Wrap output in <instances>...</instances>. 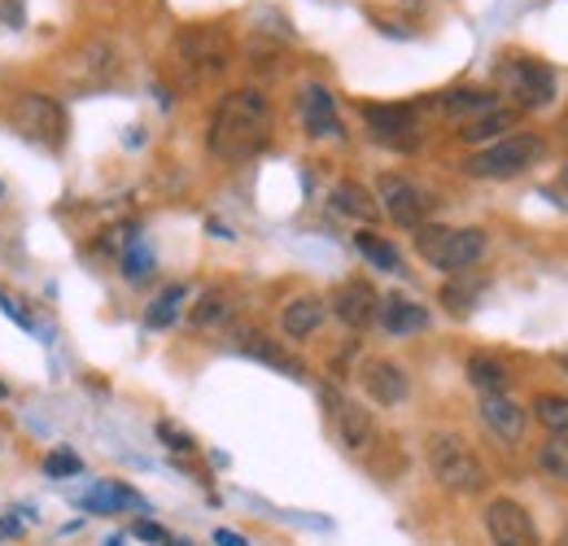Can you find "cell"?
<instances>
[{"mask_svg": "<svg viewBox=\"0 0 568 546\" xmlns=\"http://www.w3.org/2000/svg\"><path fill=\"white\" fill-rule=\"evenodd\" d=\"M272 140V101L258 88H236L211 119V153L219 162H250Z\"/></svg>", "mask_w": 568, "mask_h": 546, "instance_id": "6da1fadb", "label": "cell"}, {"mask_svg": "<svg viewBox=\"0 0 568 546\" xmlns=\"http://www.w3.org/2000/svg\"><path fill=\"white\" fill-rule=\"evenodd\" d=\"M486 245H490V236L481 228H442V223L416 228V250H420V259H425L428 267H437V272L459 275L468 272V267H477Z\"/></svg>", "mask_w": 568, "mask_h": 546, "instance_id": "7a4b0ae2", "label": "cell"}, {"mask_svg": "<svg viewBox=\"0 0 568 546\" xmlns=\"http://www.w3.org/2000/svg\"><path fill=\"white\" fill-rule=\"evenodd\" d=\"M428 473L442 489L450 494H481L486 489V464L477 459V451L455 437V433H437L428 437Z\"/></svg>", "mask_w": 568, "mask_h": 546, "instance_id": "3957f363", "label": "cell"}, {"mask_svg": "<svg viewBox=\"0 0 568 546\" xmlns=\"http://www.w3.org/2000/svg\"><path fill=\"white\" fill-rule=\"evenodd\" d=\"M542 149L547 144L534 136V132H516V136H503L495 144H481L477 153H468L464 158V171L473 180H511V175L529 171L542 158Z\"/></svg>", "mask_w": 568, "mask_h": 546, "instance_id": "277c9868", "label": "cell"}, {"mask_svg": "<svg viewBox=\"0 0 568 546\" xmlns=\"http://www.w3.org/2000/svg\"><path fill=\"white\" fill-rule=\"evenodd\" d=\"M498 88L516 101V110H542L556 97V70L534 58H507L498 62Z\"/></svg>", "mask_w": 568, "mask_h": 546, "instance_id": "5b68a950", "label": "cell"}, {"mask_svg": "<svg viewBox=\"0 0 568 546\" xmlns=\"http://www.w3.org/2000/svg\"><path fill=\"white\" fill-rule=\"evenodd\" d=\"M13 128L27 140L44 144V149H62L71 123H67L62 101H53V97H44V92H22V97L13 101Z\"/></svg>", "mask_w": 568, "mask_h": 546, "instance_id": "8992f818", "label": "cell"}, {"mask_svg": "<svg viewBox=\"0 0 568 546\" xmlns=\"http://www.w3.org/2000/svg\"><path fill=\"white\" fill-rule=\"evenodd\" d=\"M376 202H381V210L398 223V228H425L428 214L437 210V198L428 193V189H420L416 180H407V175H381L376 180Z\"/></svg>", "mask_w": 568, "mask_h": 546, "instance_id": "52a82bcc", "label": "cell"}, {"mask_svg": "<svg viewBox=\"0 0 568 546\" xmlns=\"http://www.w3.org/2000/svg\"><path fill=\"white\" fill-rule=\"evenodd\" d=\"M175 53H180V62L193 70L197 79H214L232 62V40L219 27H184L175 36Z\"/></svg>", "mask_w": 568, "mask_h": 546, "instance_id": "ba28073f", "label": "cell"}, {"mask_svg": "<svg viewBox=\"0 0 568 546\" xmlns=\"http://www.w3.org/2000/svg\"><path fill=\"white\" fill-rule=\"evenodd\" d=\"M123 70H128V62H123V53H119L110 40H92V44H83L71 58L67 74H71L74 88L101 92V88H114V83L123 79Z\"/></svg>", "mask_w": 568, "mask_h": 546, "instance_id": "9c48e42d", "label": "cell"}, {"mask_svg": "<svg viewBox=\"0 0 568 546\" xmlns=\"http://www.w3.org/2000/svg\"><path fill=\"white\" fill-rule=\"evenodd\" d=\"M363 123L372 140L389 149H416L420 144V114L412 105H363Z\"/></svg>", "mask_w": 568, "mask_h": 546, "instance_id": "30bf717a", "label": "cell"}, {"mask_svg": "<svg viewBox=\"0 0 568 546\" xmlns=\"http://www.w3.org/2000/svg\"><path fill=\"white\" fill-rule=\"evenodd\" d=\"M486 534L495 546H542L534 516L516 498H495L486 507Z\"/></svg>", "mask_w": 568, "mask_h": 546, "instance_id": "8fae6325", "label": "cell"}, {"mask_svg": "<svg viewBox=\"0 0 568 546\" xmlns=\"http://www.w3.org/2000/svg\"><path fill=\"white\" fill-rule=\"evenodd\" d=\"M297 114H302V128H306V136H315V140L342 136L337 97H333L324 83H306V88H302V97H297Z\"/></svg>", "mask_w": 568, "mask_h": 546, "instance_id": "7c38bea8", "label": "cell"}, {"mask_svg": "<svg viewBox=\"0 0 568 546\" xmlns=\"http://www.w3.org/2000/svg\"><path fill=\"white\" fill-rule=\"evenodd\" d=\"M358 381H363L367 398L381 403V407H398V403L412 394L407 372H403L398 363H389V358H367V363L358 367Z\"/></svg>", "mask_w": 568, "mask_h": 546, "instance_id": "4fadbf2b", "label": "cell"}, {"mask_svg": "<svg viewBox=\"0 0 568 546\" xmlns=\"http://www.w3.org/2000/svg\"><path fill=\"white\" fill-rule=\"evenodd\" d=\"M376 311H381V297H376V289H372L367 280H346V284H337V293H333V315H337L346 328H367V324L376 320Z\"/></svg>", "mask_w": 568, "mask_h": 546, "instance_id": "5bb4252c", "label": "cell"}, {"mask_svg": "<svg viewBox=\"0 0 568 546\" xmlns=\"http://www.w3.org/2000/svg\"><path fill=\"white\" fill-rule=\"evenodd\" d=\"M481 424L503 437V442H520L525 437V428H529V411L520 407V403H511L507 394H481Z\"/></svg>", "mask_w": 568, "mask_h": 546, "instance_id": "9a60e30c", "label": "cell"}, {"mask_svg": "<svg viewBox=\"0 0 568 546\" xmlns=\"http://www.w3.org/2000/svg\"><path fill=\"white\" fill-rule=\"evenodd\" d=\"M376 320H381V328L389 333V337H407V333H425L428 328V311L420 302H412V297H381V311H376Z\"/></svg>", "mask_w": 568, "mask_h": 546, "instance_id": "2e32d148", "label": "cell"}, {"mask_svg": "<svg viewBox=\"0 0 568 546\" xmlns=\"http://www.w3.org/2000/svg\"><path fill=\"white\" fill-rule=\"evenodd\" d=\"M236 345L250 354V358H258V363H267V367H276L284 376H293V381H302L306 376V363L297 358V354H288L281 342H272V337H263V333H254V328H245Z\"/></svg>", "mask_w": 568, "mask_h": 546, "instance_id": "e0dca14e", "label": "cell"}, {"mask_svg": "<svg viewBox=\"0 0 568 546\" xmlns=\"http://www.w3.org/2000/svg\"><path fill=\"white\" fill-rule=\"evenodd\" d=\"M337 437L346 451H367L372 437H376V419L363 403H351V398H337Z\"/></svg>", "mask_w": 568, "mask_h": 546, "instance_id": "ac0fdd59", "label": "cell"}, {"mask_svg": "<svg viewBox=\"0 0 568 546\" xmlns=\"http://www.w3.org/2000/svg\"><path fill=\"white\" fill-rule=\"evenodd\" d=\"M324 315H328V306L320 302V297H311V293H302V297H293L288 306H284L281 315V328L293 337V342H306L311 333H320V324H324Z\"/></svg>", "mask_w": 568, "mask_h": 546, "instance_id": "d6986e66", "label": "cell"}, {"mask_svg": "<svg viewBox=\"0 0 568 546\" xmlns=\"http://www.w3.org/2000/svg\"><path fill=\"white\" fill-rule=\"evenodd\" d=\"M520 128V110H486V114H477V119H468L464 128H459V140H468V144H495L503 140L507 132H516Z\"/></svg>", "mask_w": 568, "mask_h": 546, "instance_id": "ffe728a7", "label": "cell"}, {"mask_svg": "<svg viewBox=\"0 0 568 546\" xmlns=\"http://www.w3.org/2000/svg\"><path fill=\"white\" fill-rule=\"evenodd\" d=\"M79 503H83L88 512H123V507L144 512V498L136 494V489H128L123 481H97Z\"/></svg>", "mask_w": 568, "mask_h": 546, "instance_id": "44dd1931", "label": "cell"}, {"mask_svg": "<svg viewBox=\"0 0 568 546\" xmlns=\"http://www.w3.org/2000/svg\"><path fill=\"white\" fill-rule=\"evenodd\" d=\"M333 210H337V214H346V219H358V223H372V219L381 214V202H376L363 184L342 180V184L333 189Z\"/></svg>", "mask_w": 568, "mask_h": 546, "instance_id": "7402d4cb", "label": "cell"}, {"mask_svg": "<svg viewBox=\"0 0 568 546\" xmlns=\"http://www.w3.org/2000/svg\"><path fill=\"white\" fill-rule=\"evenodd\" d=\"M450 119H477V114H486V110H495V92H486V88H455V92H442V101H437Z\"/></svg>", "mask_w": 568, "mask_h": 546, "instance_id": "603a6c76", "label": "cell"}, {"mask_svg": "<svg viewBox=\"0 0 568 546\" xmlns=\"http://www.w3.org/2000/svg\"><path fill=\"white\" fill-rule=\"evenodd\" d=\"M355 250L372 263V267H376V272L403 275V254H398L385 236H376V232H367V228H363V232L355 236Z\"/></svg>", "mask_w": 568, "mask_h": 546, "instance_id": "cb8c5ba5", "label": "cell"}, {"mask_svg": "<svg viewBox=\"0 0 568 546\" xmlns=\"http://www.w3.org/2000/svg\"><path fill=\"white\" fill-rule=\"evenodd\" d=\"M468 381H473V390H481V394H507L511 372H507V363H498L490 354H473V358H468Z\"/></svg>", "mask_w": 568, "mask_h": 546, "instance_id": "d4e9b609", "label": "cell"}, {"mask_svg": "<svg viewBox=\"0 0 568 546\" xmlns=\"http://www.w3.org/2000/svg\"><path fill=\"white\" fill-rule=\"evenodd\" d=\"M232 293L227 289H206L197 302H193V328H219L232 320Z\"/></svg>", "mask_w": 568, "mask_h": 546, "instance_id": "484cf974", "label": "cell"}, {"mask_svg": "<svg viewBox=\"0 0 568 546\" xmlns=\"http://www.w3.org/2000/svg\"><path fill=\"white\" fill-rule=\"evenodd\" d=\"M481 289H486V280L481 275H455L446 289H442V306L450 311V315H468L473 306H477V297H481Z\"/></svg>", "mask_w": 568, "mask_h": 546, "instance_id": "4316f807", "label": "cell"}, {"mask_svg": "<svg viewBox=\"0 0 568 546\" xmlns=\"http://www.w3.org/2000/svg\"><path fill=\"white\" fill-rule=\"evenodd\" d=\"M529 411H534V419H538L551 437H568V398L565 394H538Z\"/></svg>", "mask_w": 568, "mask_h": 546, "instance_id": "83f0119b", "label": "cell"}, {"mask_svg": "<svg viewBox=\"0 0 568 546\" xmlns=\"http://www.w3.org/2000/svg\"><path fill=\"white\" fill-rule=\"evenodd\" d=\"M538 468H542V477L568 481V437H547L538 446Z\"/></svg>", "mask_w": 568, "mask_h": 546, "instance_id": "f1b7e54d", "label": "cell"}, {"mask_svg": "<svg viewBox=\"0 0 568 546\" xmlns=\"http://www.w3.org/2000/svg\"><path fill=\"white\" fill-rule=\"evenodd\" d=\"M189 297V289L184 284H171L153 306H149V315H144V324L149 328H166V324H175V315H180V302Z\"/></svg>", "mask_w": 568, "mask_h": 546, "instance_id": "f546056e", "label": "cell"}, {"mask_svg": "<svg viewBox=\"0 0 568 546\" xmlns=\"http://www.w3.org/2000/svg\"><path fill=\"white\" fill-rule=\"evenodd\" d=\"M44 473H49V477H79V473H83V464H79V455H74V451H53V455L44 459Z\"/></svg>", "mask_w": 568, "mask_h": 546, "instance_id": "4dcf8cb0", "label": "cell"}, {"mask_svg": "<svg viewBox=\"0 0 568 546\" xmlns=\"http://www.w3.org/2000/svg\"><path fill=\"white\" fill-rule=\"evenodd\" d=\"M123 272H128V280H144V275L153 272V259H149V250H144L141 241L123 254Z\"/></svg>", "mask_w": 568, "mask_h": 546, "instance_id": "1f68e13d", "label": "cell"}, {"mask_svg": "<svg viewBox=\"0 0 568 546\" xmlns=\"http://www.w3.org/2000/svg\"><path fill=\"white\" fill-rule=\"evenodd\" d=\"M158 437H162V442H166L171 451H180V455H189V451H197V442H193V437H189L184 428H175V424H166V419L158 424Z\"/></svg>", "mask_w": 568, "mask_h": 546, "instance_id": "d6a6232c", "label": "cell"}, {"mask_svg": "<svg viewBox=\"0 0 568 546\" xmlns=\"http://www.w3.org/2000/svg\"><path fill=\"white\" fill-rule=\"evenodd\" d=\"M22 22H27L22 0H0V31H18Z\"/></svg>", "mask_w": 568, "mask_h": 546, "instance_id": "836d02e7", "label": "cell"}, {"mask_svg": "<svg viewBox=\"0 0 568 546\" xmlns=\"http://www.w3.org/2000/svg\"><path fill=\"white\" fill-rule=\"evenodd\" d=\"M136 538H144V543H171V534H166V529H158V525H149V520L136 525Z\"/></svg>", "mask_w": 568, "mask_h": 546, "instance_id": "e575fe53", "label": "cell"}, {"mask_svg": "<svg viewBox=\"0 0 568 546\" xmlns=\"http://www.w3.org/2000/svg\"><path fill=\"white\" fill-rule=\"evenodd\" d=\"M214 543H219V546H250L241 534H232V529H219V534H214Z\"/></svg>", "mask_w": 568, "mask_h": 546, "instance_id": "d590c367", "label": "cell"}, {"mask_svg": "<svg viewBox=\"0 0 568 546\" xmlns=\"http://www.w3.org/2000/svg\"><path fill=\"white\" fill-rule=\"evenodd\" d=\"M560 198H568V166H565V175H560Z\"/></svg>", "mask_w": 568, "mask_h": 546, "instance_id": "8d00e7d4", "label": "cell"}, {"mask_svg": "<svg viewBox=\"0 0 568 546\" xmlns=\"http://www.w3.org/2000/svg\"><path fill=\"white\" fill-rule=\"evenodd\" d=\"M556 546H568V529L560 534V538H556Z\"/></svg>", "mask_w": 568, "mask_h": 546, "instance_id": "74e56055", "label": "cell"}, {"mask_svg": "<svg viewBox=\"0 0 568 546\" xmlns=\"http://www.w3.org/2000/svg\"><path fill=\"white\" fill-rule=\"evenodd\" d=\"M560 367H565V376H568V354H560Z\"/></svg>", "mask_w": 568, "mask_h": 546, "instance_id": "f35d334b", "label": "cell"}, {"mask_svg": "<svg viewBox=\"0 0 568 546\" xmlns=\"http://www.w3.org/2000/svg\"><path fill=\"white\" fill-rule=\"evenodd\" d=\"M105 546H123V543H119V538H110V543H105Z\"/></svg>", "mask_w": 568, "mask_h": 546, "instance_id": "ab89813d", "label": "cell"}, {"mask_svg": "<svg viewBox=\"0 0 568 546\" xmlns=\"http://www.w3.org/2000/svg\"><path fill=\"white\" fill-rule=\"evenodd\" d=\"M0 198H4V184H0Z\"/></svg>", "mask_w": 568, "mask_h": 546, "instance_id": "60d3db41", "label": "cell"}]
</instances>
